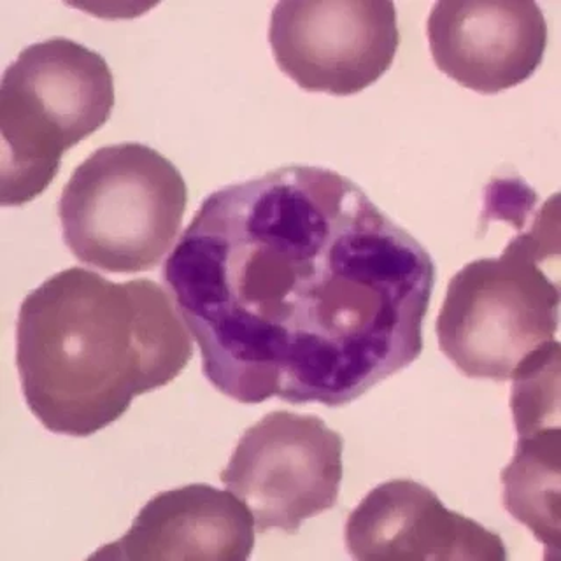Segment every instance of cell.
Here are the masks:
<instances>
[{
  "label": "cell",
  "mask_w": 561,
  "mask_h": 561,
  "mask_svg": "<svg viewBox=\"0 0 561 561\" xmlns=\"http://www.w3.org/2000/svg\"><path fill=\"white\" fill-rule=\"evenodd\" d=\"M113 107V72L101 53L67 37L23 49L0 84L2 206L46 192L67 149L99 130Z\"/></svg>",
  "instance_id": "obj_4"
},
{
  "label": "cell",
  "mask_w": 561,
  "mask_h": 561,
  "mask_svg": "<svg viewBox=\"0 0 561 561\" xmlns=\"http://www.w3.org/2000/svg\"><path fill=\"white\" fill-rule=\"evenodd\" d=\"M440 72L473 92L493 95L534 76L548 46L537 2H437L426 25Z\"/></svg>",
  "instance_id": "obj_8"
},
{
  "label": "cell",
  "mask_w": 561,
  "mask_h": 561,
  "mask_svg": "<svg viewBox=\"0 0 561 561\" xmlns=\"http://www.w3.org/2000/svg\"><path fill=\"white\" fill-rule=\"evenodd\" d=\"M558 224L554 195L499 259L470 262L449 280L437 318L438 346L465 376L507 381L531 353L554 341L560 280L542 265L560 254Z\"/></svg>",
  "instance_id": "obj_3"
},
{
  "label": "cell",
  "mask_w": 561,
  "mask_h": 561,
  "mask_svg": "<svg viewBox=\"0 0 561 561\" xmlns=\"http://www.w3.org/2000/svg\"><path fill=\"white\" fill-rule=\"evenodd\" d=\"M435 276L355 181L307 165L210 193L163 265L216 390L327 408L420 358Z\"/></svg>",
  "instance_id": "obj_1"
},
{
  "label": "cell",
  "mask_w": 561,
  "mask_h": 561,
  "mask_svg": "<svg viewBox=\"0 0 561 561\" xmlns=\"http://www.w3.org/2000/svg\"><path fill=\"white\" fill-rule=\"evenodd\" d=\"M188 206L174 163L137 142L96 149L76 167L58 202L70 253L114 274L151 271L172 250Z\"/></svg>",
  "instance_id": "obj_5"
},
{
  "label": "cell",
  "mask_w": 561,
  "mask_h": 561,
  "mask_svg": "<svg viewBox=\"0 0 561 561\" xmlns=\"http://www.w3.org/2000/svg\"><path fill=\"white\" fill-rule=\"evenodd\" d=\"M253 548L254 519L242 500L188 484L149 500L130 530L90 560L244 561Z\"/></svg>",
  "instance_id": "obj_10"
},
{
  "label": "cell",
  "mask_w": 561,
  "mask_h": 561,
  "mask_svg": "<svg viewBox=\"0 0 561 561\" xmlns=\"http://www.w3.org/2000/svg\"><path fill=\"white\" fill-rule=\"evenodd\" d=\"M347 552L359 561H505L496 531L449 511L425 484L394 479L374 488L350 514Z\"/></svg>",
  "instance_id": "obj_9"
},
{
  "label": "cell",
  "mask_w": 561,
  "mask_h": 561,
  "mask_svg": "<svg viewBox=\"0 0 561 561\" xmlns=\"http://www.w3.org/2000/svg\"><path fill=\"white\" fill-rule=\"evenodd\" d=\"M174 298L151 279L113 283L72 267L20 307L16 365L23 397L53 434L90 437L131 400L174 381L193 356Z\"/></svg>",
  "instance_id": "obj_2"
},
{
  "label": "cell",
  "mask_w": 561,
  "mask_h": 561,
  "mask_svg": "<svg viewBox=\"0 0 561 561\" xmlns=\"http://www.w3.org/2000/svg\"><path fill=\"white\" fill-rule=\"evenodd\" d=\"M344 440L312 414L276 411L245 430L221 482L248 507L259 531L295 534L335 505Z\"/></svg>",
  "instance_id": "obj_6"
},
{
  "label": "cell",
  "mask_w": 561,
  "mask_h": 561,
  "mask_svg": "<svg viewBox=\"0 0 561 561\" xmlns=\"http://www.w3.org/2000/svg\"><path fill=\"white\" fill-rule=\"evenodd\" d=\"M268 41L277 67L302 90L355 95L393 64L397 8L382 0L279 2Z\"/></svg>",
  "instance_id": "obj_7"
},
{
  "label": "cell",
  "mask_w": 561,
  "mask_h": 561,
  "mask_svg": "<svg viewBox=\"0 0 561 561\" xmlns=\"http://www.w3.org/2000/svg\"><path fill=\"white\" fill-rule=\"evenodd\" d=\"M560 426L517 435L516 455L502 470L504 505L546 549L560 554Z\"/></svg>",
  "instance_id": "obj_11"
}]
</instances>
